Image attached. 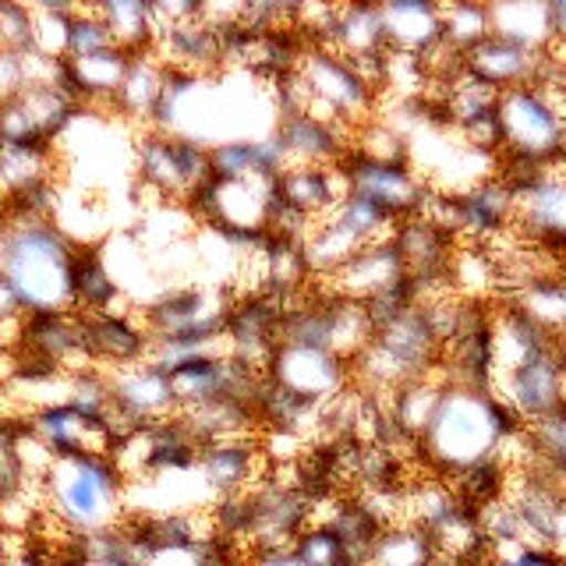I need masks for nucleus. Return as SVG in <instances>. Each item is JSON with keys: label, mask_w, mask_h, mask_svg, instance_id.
<instances>
[{"label": "nucleus", "mask_w": 566, "mask_h": 566, "mask_svg": "<svg viewBox=\"0 0 566 566\" xmlns=\"http://www.w3.org/2000/svg\"><path fill=\"white\" fill-rule=\"evenodd\" d=\"M521 429V418L492 389L447 386L429 429L418 439V460L429 474L457 478L478 464L500 460L503 442Z\"/></svg>", "instance_id": "nucleus-1"}, {"label": "nucleus", "mask_w": 566, "mask_h": 566, "mask_svg": "<svg viewBox=\"0 0 566 566\" xmlns=\"http://www.w3.org/2000/svg\"><path fill=\"white\" fill-rule=\"evenodd\" d=\"M8 255L4 276L25 315L75 312V255L71 241L53 220H4Z\"/></svg>", "instance_id": "nucleus-2"}, {"label": "nucleus", "mask_w": 566, "mask_h": 566, "mask_svg": "<svg viewBox=\"0 0 566 566\" xmlns=\"http://www.w3.org/2000/svg\"><path fill=\"white\" fill-rule=\"evenodd\" d=\"M500 120V174L542 170L566 159V75L556 82V67L531 85L506 88L495 99Z\"/></svg>", "instance_id": "nucleus-3"}, {"label": "nucleus", "mask_w": 566, "mask_h": 566, "mask_svg": "<svg viewBox=\"0 0 566 566\" xmlns=\"http://www.w3.org/2000/svg\"><path fill=\"white\" fill-rule=\"evenodd\" d=\"M43 492L53 517L67 531L88 538L120 524L128 478L117 468V460L106 453L57 457L43 474Z\"/></svg>", "instance_id": "nucleus-4"}, {"label": "nucleus", "mask_w": 566, "mask_h": 566, "mask_svg": "<svg viewBox=\"0 0 566 566\" xmlns=\"http://www.w3.org/2000/svg\"><path fill=\"white\" fill-rule=\"evenodd\" d=\"M135 159L138 181L164 202H188L212 177L209 149L185 135H167L153 128L142 132L135 142Z\"/></svg>", "instance_id": "nucleus-5"}, {"label": "nucleus", "mask_w": 566, "mask_h": 566, "mask_svg": "<svg viewBox=\"0 0 566 566\" xmlns=\"http://www.w3.org/2000/svg\"><path fill=\"white\" fill-rule=\"evenodd\" d=\"M506 185L513 188V230L548 259L566 255V174L535 170Z\"/></svg>", "instance_id": "nucleus-6"}, {"label": "nucleus", "mask_w": 566, "mask_h": 566, "mask_svg": "<svg viewBox=\"0 0 566 566\" xmlns=\"http://www.w3.org/2000/svg\"><path fill=\"white\" fill-rule=\"evenodd\" d=\"M265 376L280 389H287L294 400L312 407H326L333 400H340L354 386L350 361H344L340 354H333L326 347L283 344V340L276 344Z\"/></svg>", "instance_id": "nucleus-7"}, {"label": "nucleus", "mask_w": 566, "mask_h": 566, "mask_svg": "<svg viewBox=\"0 0 566 566\" xmlns=\"http://www.w3.org/2000/svg\"><path fill=\"white\" fill-rule=\"evenodd\" d=\"M489 389L521 418V424H531L559 411L566 403V368H563L559 350L548 347L535 354V358H527L524 365L495 376Z\"/></svg>", "instance_id": "nucleus-8"}, {"label": "nucleus", "mask_w": 566, "mask_h": 566, "mask_svg": "<svg viewBox=\"0 0 566 566\" xmlns=\"http://www.w3.org/2000/svg\"><path fill=\"white\" fill-rule=\"evenodd\" d=\"M347 177V191H358L376 206H382L397 223L407 217H418L424 202L432 199V188L411 164H389V159H365L347 156L340 164Z\"/></svg>", "instance_id": "nucleus-9"}, {"label": "nucleus", "mask_w": 566, "mask_h": 566, "mask_svg": "<svg viewBox=\"0 0 566 566\" xmlns=\"http://www.w3.org/2000/svg\"><path fill=\"white\" fill-rule=\"evenodd\" d=\"M326 283H329V287H326L329 294L347 297V301H361V305H368V301H379V297L394 294V291L411 287L394 238L365 244L361 252L354 255L340 273H333Z\"/></svg>", "instance_id": "nucleus-10"}, {"label": "nucleus", "mask_w": 566, "mask_h": 566, "mask_svg": "<svg viewBox=\"0 0 566 566\" xmlns=\"http://www.w3.org/2000/svg\"><path fill=\"white\" fill-rule=\"evenodd\" d=\"M276 135L287 149L291 167H340L350 156V138L344 124H329L312 114H280Z\"/></svg>", "instance_id": "nucleus-11"}, {"label": "nucleus", "mask_w": 566, "mask_h": 566, "mask_svg": "<svg viewBox=\"0 0 566 566\" xmlns=\"http://www.w3.org/2000/svg\"><path fill=\"white\" fill-rule=\"evenodd\" d=\"M464 71L482 85L506 93V88L531 85L542 78L545 71V53L527 50L521 43H510L503 35H489L485 43L464 53Z\"/></svg>", "instance_id": "nucleus-12"}, {"label": "nucleus", "mask_w": 566, "mask_h": 566, "mask_svg": "<svg viewBox=\"0 0 566 566\" xmlns=\"http://www.w3.org/2000/svg\"><path fill=\"white\" fill-rule=\"evenodd\" d=\"M347 199L340 167H287L276 177V202L301 220H323Z\"/></svg>", "instance_id": "nucleus-13"}, {"label": "nucleus", "mask_w": 566, "mask_h": 566, "mask_svg": "<svg viewBox=\"0 0 566 566\" xmlns=\"http://www.w3.org/2000/svg\"><path fill=\"white\" fill-rule=\"evenodd\" d=\"M315 46H326L340 53L347 61H365V57H382L389 53L386 43V25H382V8L379 4H344L336 8L329 29Z\"/></svg>", "instance_id": "nucleus-14"}, {"label": "nucleus", "mask_w": 566, "mask_h": 566, "mask_svg": "<svg viewBox=\"0 0 566 566\" xmlns=\"http://www.w3.org/2000/svg\"><path fill=\"white\" fill-rule=\"evenodd\" d=\"M382 25L389 50L407 57H424L442 43V14L429 0H389L382 4Z\"/></svg>", "instance_id": "nucleus-15"}, {"label": "nucleus", "mask_w": 566, "mask_h": 566, "mask_svg": "<svg viewBox=\"0 0 566 566\" xmlns=\"http://www.w3.org/2000/svg\"><path fill=\"white\" fill-rule=\"evenodd\" d=\"M164 82H167V64L156 57V50L138 53L114 96V111L128 120L146 124V132H149L159 96H164Z\"/></svg>", "instance_id": "nucleus-16"}, {"label": "nucleus", "mask_w": 566, "mask_h": 566, "mask_svg": "<svg viewBox=\"0 0 566 566\" xmlns=\"http://www.w3.org/2000/svg\"><path fill=\"white\" fill-rule=\"evenodd\" d=\"M447 386L450 382L442 379L439 368L432 371V376H421V379H411V382L397 386L394 394L382 397L389 421H394L407 439L418 442L424 436V429H429V421H432L436 407L442 400V389H447Z\"/></svg>", "instance_id": "nucleus-17"}, {"label": "nucleus", "mask_w": 566, "mask_h": 566, "mask_svg": "<svg viewBox=\"0 0 566 566\" xmlns=\"http://www.w3.org/2000/svg\"><path fill=\"white\" fill-rule=\"evenodd\" d=\"M506 301L548 336L566 333V270H548L524 280L521 287L510 291Z\"/></svg>", "instance_id": "nucleus-18"}, {"label": "nucleus", "mask_w": 566, "mask_h": 566, "mask_svg": "<svg viewBox=\"0 0 566 566\" xmlns=\"http://www.w3.org/2000/svg\"><path fill=\"white\" fill-rule=\"evenodd\" d=\"M124 297L117 276L106 265V255L99 244H78L75 255V312L78 315H99L114 312V305Z\"/></svg>", "instance_id": "nucleus-19"}, {"label": "nucleus", "mask_w": 566, "mask_h": 566, "mask_svg": "<svg viewBox=\"0 0 566 566\" xmlns=\"http://www.w3.org/2000/svg\"><path fill=\"white\" fill-rule=\"evenodd\" d=\"M53 164H57V146H0V188L4 199L32 191L53 181Z\"/></svg>", "instance_id": "nucleus-20"}, {"label": "nucleus", "mask_w": 566, "mask_h": 566, "mask_svg": "<svg viewBox=\"0 0 566 566\" xmlns=\"http://www.w3.org/2000/svg\"><path fill=\"white\" fill-rule=\"evenodd\" d=\"M99 18L111 29L114 43L128 53H149L156 50V14L153 4H142V0H106L96 4Z\"/></svg>", "instance_id": "nucleus-21"}, {"label": "nucleus", "mask_w": 566, "mask_h": 566, "mask_svg": "<svg viewBox=\"0 0 566 566\" xmlns=\"http://www.w3.org/2000/svg\"><path fill=\"white\" fill-rule=\"evenodd\" d=\"M492 35H503L510 43L545 53L553 35H548V4H489Z\"/></svg>", "instance_id": "nucleus-22"}, {"label": "nucleus", "mask_w": 566, "mask_h": 566, "mask_svg": "<svg viewBox=\"0 0 566 566\" xmlns=\"http://www.w3.org/2000/svg\"><path fill=\"white\" fill-rule=\"evenodd\" d=\"M432 559H436V545L429 538V531H421L415 524H394L379 531L365 566H429Z\"/></svg>", "instance_id": "nucleus-23"}, {"label": "nucleus", "mask_w": 566, "mask_h": 566, "mask_svg": "<svg viewBox=\"0 0 566 566\" xmlns=\"http://www.w3.org/2000/svg\"><path fill=\"white\" fill-rule=\"evenodd\" d=\"M439 14H442V43L457 50L460 57L492 35L489 4H450L439 8Z\"/></svg>", "instance_id": "nucleus-24"}, {"label": "nucleus", "mask_w": 566, "mask_h": 566, "mask_svg": "<svg viewBox=\"0 0 566 566\" xmlns=\"http://www.w3.org/2000/svg\"><path fill=\"white\" fill-rule=\"evenodd\" d=\"M524 432L531 439V447H535V464L531 468L566 474V403L559 407V411L524 424Z\"/></svg>", "instance_id": "nucleus-25"}, {"label": "nucleus", "mask_w": 566, "mask_h": 566, "mask_svg": "<svg viewBox=\"0 0 566 566\" xmlns=\"http://www.w3.org/2000/svg\"><path fill=\"white\" fill-rule=\"evenodd\" d=\"M35 29H32V53H43L50 61H64L67 53V29L78 8L71 4H32Z\"/></svg>", "instance_id": "nucleus-26"}, {"label": "nucleus", "mask_w": 566, "mask_h": 566, "mask_svg": "<svg viewBox=\"0 0 566 566\" xmlns=\"http://www.w3.org/2000/svg\"><path fill=\"white\" fill-rule=\"evenodd\" d=\"M114 35L106 29V22L99 18L96 8H78L75 18H71L67 29V53L64 61H82V57H96L103 50H114Z\"/></svg>", "instance_id": "nucleus-27"}, {"label": "nucleus", "mask_w": 566, "mask_h": 566, "mask_svg": "<svg viewBox=\"0 0 566 566\" xmlns=\"http://www.w3.org/2000/svg\"><path fill=\"white\" fill-rule=\"evenodd\" d=\"M294 553L301 556L305 566H340V563H347V548L329 524H308L294 538Z\"/></svg>", "instance_id": "nucleus-28"}, {"label": "nucleus", "mask_w": 566, "mask_h": 566, "mask_svg": "<svg viewBox=\"0 0 566 566\" xmlns=\"http://www.w3.org/2000/svg\"><path fill=\"white\" fill-rule=\"evenodd\" d=\"M35 11L32 4H0V50L32 53Z\"/></svg>", "instance_id": "nucleus-29"}, {"label": "nucleus", "mask_w": 566, "mask_h": 566, "mask_svg": "<svg viewBox=\"0 0 566 566\" xmlns=\"http://www.w3.org/2000/svg\"><path fill=\"white\" fill-rule=\"evenodd\" d=\"M32 88V67L29 53L22 50H0V106L14 103Z\"/></svg>", "instance_id": "nucleus-30"}, {"label": "nucleus", "mask_w": 566, "mask_h": 566, "mask_svg": "<svg viewBox=\"0 0 566 566\" xmlns=\"http://www.w3.org/2000/svg\"><path fill=\"white\" fill-rule=\"evenodd\" d=\"M489 559H492V566H566V559L556 553V548H542V545L492 548Z\"/></svg>", "instance_id": "nucleus-31"}, {"label": "nucleus", "mask_w": 566, "mask_h": 566, "mask_svg": "<svg viewBox=\"0 0 566 566\" xmlns=\"http://www.w3.org/2000/svg\"><path fill=\"white\" fill-rule=\"evenodd\" d=\"M244 566H305V563L294 553V545H283V548H252V553H244Z\"/></svg>", "instance_id": "nucleus-32"}, {"label": "nucleus", "mask_w": 566, "mask_h": 566, "mask_svg": "<svg viewBox=\"0 0 566 566\" xmlns=\"http://www.w3.org/2000/svg\"><path fill=\"white\" fill-rule=\"evenodd\" d=\"M548 35H553V43H548V46H563L566 50V0L548 4Z\"/></svg>", "instance_id": "nucleus-33"}, {"label": "nucleus", "mask_w": 566, "mask_h": 566, "mask_svg": "<svg viewBox=\"0 0 566 566\" xmlns=\"http://www.w3.org/2000/svg\"><path fill=\"white\" fill-rule=\"evenodd\" d=\"M14 315H25V312H22V305H18L11 283L0 276V318H14Z\"/></svg>", "instance_id": "nucleus-34"}, {"label": "nucleus", "mask_w": 566, "mask_h": 566, "mask_svg": "<svg viewBox=\"0 0 566 566\" xmlns=\"http://www.w3.org/2000/svg\"><path fill=\"white\" fill-rule=\"evenodd\" d=\"M4 255H8V227L0 220V270H4Z\"/></svg>", "instance_id": "nucleus-35"}, {"label": "nucleus", "mask_w": 566, "mask_h": 566, "mask_svg": "<svg viewBox=\"0 0 566 566\" xmlns=\"http://www.w3.org/2000/svg\"><path fill=\"white\" fill-rule=\"evenodd\" d=\"M429 566H450V563H442V559H432Z\"/></svg>", "instance_id": "nucleus-36"}, {"label": "nucleus", "mask_w": 566, "mask_h": 566, "mask_svg": "<svg viewBox=\"0 0 566 566\" xmlns=\"http://www.w3.org/2000/svg\"><path fill=\"white\" fill-rule=\"evenodd\" d=\"M0 209H4V188H0Z\"/></svg>", "instance_id": "nucleus-37"}, {"label": "nucleus", "mask_w": 566, "mask_h": 566, "mask_svg": "<svg viewBox=\"0 0 566 566\" xmlns=\"http://www.w3.org/2000/svg\"><path fill=\"white\" fill-rule=\"evenodd\" d=\"M340 566H365V563H340Z\"/></svg>", "instance_id": "nucleus-38"}]
</instances>
